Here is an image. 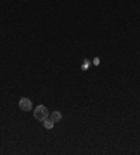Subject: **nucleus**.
Here are the masks:
<instances>
[{
    "instance_id": "nucleus-4",
    "label": "nucleus",
    "mask_w": 140,
    "mask_h": 155,
    "mask_svg": "<svg viewBox=\"0 0 140 155\" xmlns=\"http://www.w3.org/2000/svg\"><path fill=\"white\" fill-rule=\"evenodd\" d=\"M43 127H45L46 130L53 129V120H52V119H46V120H43Z\"/></svg>"
},
{
    "instance_id": "nucleus-5",
    "label": "nucleus",
    "mask_w": 140,
    "mask_h": 155,
    "mask_svg": "<svg viewBox=\"0 0 140 155\" xmlns=\"http://www.w3.org/2000/svg\"><path fill=\"white\" fill-rule=\"evenodd\" d=\"M94 64H100V59H98V58L94 59Z\"/></svg>"
},
{
    "instance_id": "nucleus-3",
    "label": "nucleus",
    "mask_w": 140,
    "mask_h": 155,
    "mask_svg": "<svg viewBox=\"0 0 140 155\" xmlns=\"http://www.w3.org/2000/svg\"><path fill=\"white\" fill-rule=\"evenodd\" d=\"M50 119L53 120V123H58L62 120V113L59 110H55V112L50 113Z\"/></svg>"
},
{
    "instance_id": "nucleus-2",
    "label": "nucleus",
    "mask_w": 140,
    "mask_h": 155,
    "mask_svg": "<svg viewBox=\"0 0 140 155\" xmlns=\"http://www.w3.org/2000/svg\"><path fill=\"white\" fill-rule=\"evenodd\" d=\"M18 106H20V109L24 110V112H29V110L32 109V102L29 101L28 98H21L20 102H18Z\"/></svg>"
},
{
    "instance_id": "nucleus-1",
    "label": "nucleus",
    "mask_w": 140,
    "mask_h": 155,
    "mask_svg": "<svg viewBox=\"0 0 140 155\" xmlns=\"http://www.w3.org/2000/svg\"><path fill=\"white\" fill-rule=\"evenodd\" d=\"M48 108L46 106H43V105H38L35 108V110H34V117H35L36 120H39V122H43V120L48 119Z\"/></svg>"
}]
</instances>
